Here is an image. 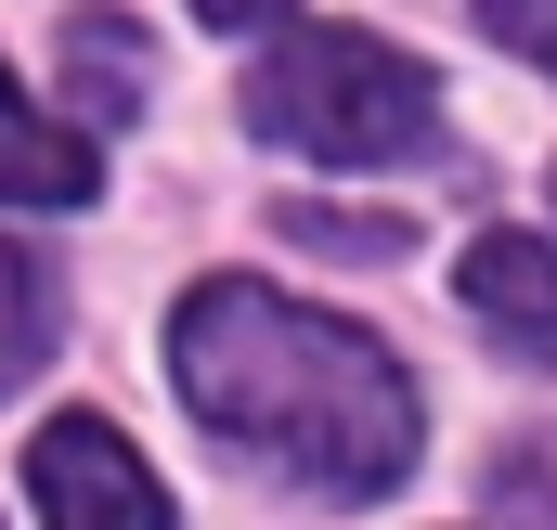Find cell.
<instances>
[{
	"instance_id": "6da1fadb",
	"label": "cell",
	"mask_w": 557,
	"mask_h": 530,
	"mask_svg": "<svg viewBox=\"0 0 557 530\" xmlns=\"http://www.w3.org/2000/svg\"><path fill=\"white\" fill-rule=\"evenodd\" d=\"M169 376H182V401L234 453H260L273 479L324 492V505H376L416 466V389H403V363L363 324L273 298L260 272H208L169 311Z\"/></svg>"
},
{
	"instance_id": "7a4b0ae2",
	"label": "cell",
	"mask_w": 557,
	"mask_h": 530,
	"mask_svg": "<svg viewBox=\"0 0 557 530\" xmlns=\"http://www.w3.org/2000/svg\"><path fill=\"white\" fill-rule=\"evenodd\" d=\"M428 117H441V78L416 52H389L376 26H298L247 78V130L285 155H324V168H389L428 142Z\"/></svg>"
},
{
	"instance_id": "3957f363",
	"label": "cell",
	"mask_w": 557,
	"mask_h": 530,
	"mask_svg": "<svg viewBox=\"0 0 557 530\" xmlns=\"http://www.w3.org/2000/svg\"><path fill=\"white\" fill-rule=\"evenodd\" d=\"M26 492H39V530H182L169 492H156V466L104 414H52L26 440Z\"/></svg>"
},
{
	"instance_id": "277c9868",
	"label": "cell",
	"mask_w": 557,
	"mask_h": 530,
	"mask_svg": "<svg viewBox=\"0 0 557 530\" xmlns=\"http://www.w3.org/2000/svg\"><path fill=\"white\" fill-rule=\"evenodd\" d=\"M454 285H467V311H480L506 350L557 363V247H545V234H480Z\"/></svg>"
},
{
	"instance_id": "5b68a950",
	"label": "cell",
	"mask_w": 557,
	"mask_h": 530,
	"mask_svg": "<svg viewBox=\"0 0 557 530\" xmlns=\"http://www.w3.org/2000/svg\"><path fill=\"white\" fill-rule=\"evenodd\" d=\"M91 181H104L91 130L39 117V104H26V91L0 78V194H13V207H91Z\"/></svg>"
},
{
	"instance_id": "8992f818",
	"label": "cell",
	"mask_w": 557,
	"mask_h": 530,
	"mask_svg": "<svg viewBox=\"0 0 557 530\" xmlns=\"http://www.w3.org/2000/svg\"><path fill=\"white\" fill-rule=\"evenodd\" d=\"M65 91L117 130V117H143V26L131 13H78L65 26Z\"/></svg>"
},
{
	"instance_id": "52a82bcc",
	"label": "cell",
	"mask_w": 557,
	"mask_h": 530,
	"mask_svg": "<svg viewBox=\"0 0 557 530\" xmlns=\"http://www.w3.org/2000/svg\"><path fill=\"white\" fill-rule=\"evenodd\" d=\"M39 350H52V272L0 234V389H26V376H39Z\"/></svg>"
},
{
	"instance_id": "ba28073f",
	"label": "cell",
	"mask_w": 557,
	"mask_h": 530,
	"mask_svg": "<svg viewBox=\"0 0 557 530\" xmlns=\"http://www.w3.org/2000/svg\"><path fill=\"white\" fill-rule=\"evenodd\" d=\"M285 234H298V247H324V260H403V247H416V220H403V207H376V220H363V207H298V194H285Z\"/></svg>"
},
{
	"instance_id": "9c48e42d",
	"label": "cell",
	"mask_w": 557,
	"mask_h": 530,
	"mask_svg": "<svg viewBox=\"0 0 557 530\" xmlns=\"http://www.w3.org/2000/svg\"><path fill=\"white\" fill-rule=\"evenodd\" d=\"M480 26H493L506 52H532V65H557V0H480Z\"/></svg>"
},
{
	"instance_id": "30bf717a",
	"label": "cell",
	"mask_w": 557,
	"mask_h": 530,
	"mask_svg": "<svg viewBox=\"0 0 557 530\" xmlns=\"http://www.w3.org/2000/svg\"><path fill=\"white\" fill-rule=\"evenodd\" d=\"M195 13H208V26H285L298 0H195Z\"/></svg>"
}]
</instances>
